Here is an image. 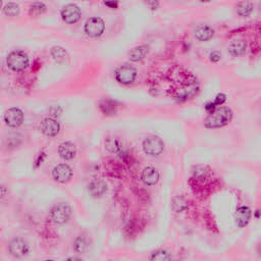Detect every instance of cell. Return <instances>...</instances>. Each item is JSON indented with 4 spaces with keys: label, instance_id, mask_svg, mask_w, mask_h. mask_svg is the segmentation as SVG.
I'll use <instances>...</instances> for the list:
<instances>
[{
    "label": "cell",
    "instance_id": "1",
    "mask_svg": "<svg viewBox=\"0 0 261 261\" xmlns=\"http://www.w3.org/2000/svg\"><path fill=\"white\" fill-rule=\"evenodd\" d=\"M233 111L228 107L221 106L214 109L205 120V127L209 129L223 128L232 121Z\"/></svg>",
    "mask_w": 261,
    "mask_h": 261
},
{
    "label": "cell",
    "instance_id": "2",
    "mask_svg": "<svg viewBox=\"0 0 261 261\" xmlns=\"http://www.w3.org/2000/svg\"><path fill=\"white\" fill-rule=\"evenodd\" d=\"M30 64V59L27 53L22 50H14L10 52L6 58L7 67L17 72L25 70Z\"/></svg>",
    "mask_w": 261,
    "mask_h": 261
},
{
    "label": "cell",
    "instance_id": "3",
    "mask_svg": "<svg viewBox=\"0 0 261 261\" xmlns=\"http://www.w3.org/2000/svg\"><path fill=\"white\" fill-rule=\"evenodd\" d=\"M71 215V208L68 203H58L51 208L50 219L55 225H64L69 222Z\"/></svg>",
    "mask_w": 261,
    "mask_h": 261
},
{
    "label": "cell",
    "instance_id": "4",
    "mask_svg": "<svg viewBox=\"0 0 261 261\" xmlns=\"http://www.w3.org/2000/svg\"><path fill=\"white\" fill-rule=\"evenodd\" d=\"M8 252L15 258H23L30 252V246L26 240L17 237L8 244Z\"/></svg>",
    "mask_w": 261,
    "mask_h": 261
},
{
    "label": "cell",
    "instance_id": "5",
    "mask_svg": "<svg viewBox=\"0 0 261 261\" xmlns=\"http://www.w3.org/2000/svg\"><path fill=\"white\" fill-rule=\"evenodd\" d=\"M163 149L164 143L157 136H149L143 141V150L149 156H157Z\"/></svg>",
    "mask_w": 261,
    "mask_h": 261
},
{
    "label": "cell",
    "instance_id": "6",
    "mask_svg": "<svg viewBox=\"0 0 261 261\" xmlns=\"http://www.w3.org/2000/svg\"><path fill=\"white\" fill-rule=\"evenodd\" d=\"M105 30V23L101 17H93L87 19L84 26L85 33L92 38H97L101 36Z\"/></svg>",
    "mask_w": 261,
    "mask_h": 261
},
{
    "label": "cell",
    "instance_id": "7",
    "mask_svg": "<svg viewBox=\"0 0 261 261\" xmlns=\"http://www.w3.org/2000/svg\"><path fill=\"white\" fill-rule=\"evenodd\" d=\"M136 77H137V70L130 65H123L116 70V80L122 85L132 84Z\"/></svg>",
    "mask_w": 261,
    "mask_h": 261
},
{
    "label": "cell",
    "instance_id": "8",
    "mask_svg": "<svg viewBox=\"0 0 261 261\" xmlns=\"http://www.w3.org/2000/svg\"><path fill=\"white\" fill-rule=\"evenodd\" d=\"M3 121L7 127L17 129L24 122V112L17 107L8 108L4 113Z\"/></svg>",
    "mask_w": 261,
    "mask_h": 261
},
{
    "label": "cell",
    "instance_id": "9",
    "mask_svg": "<svg viewBox=\"0 0 261 261\" xmlns=\"http://www.w3.org/2000/svg\"><path fill=\"white\" fill-rule=\"evenodd\" d=\"M81 16H82V13H81L80 7L74 3H70L66 5L61 9V13H60L61 19L68 25H74L78 23L81 18Z\"/></svg>",
    "mask_w": 261,
    "mask_h": 261
},
{
    "label": "cell",
    "instance_id": "10",
    "mask_svg": "<svg viewBox=\"0 0 261 261\" xmlns=\"http://www.w3.org/2000/svg\"><path fill=\"white\" fill-rule=\"evenodd\" d=\"M72 174H74V173H72L70 166L66 163L57 164L53 169V171H52V176H53V179L60 184H66L70 182L71 180Z\"/></svg>",
    "mask_w": 261,
    "mask_h": 261
},
{
    "label": "cell",
    "instance_id": "11",
    "mask_svg": "<svg viewBox=\"0 0 261 261\" xmlns=\"http://www.w3.org/2000/svg\"><path fill=\"white\" fill-rule=\"evenodd\" d=\"M40 130L45 136H47V137H55L60 131V124L54 119L46 118L41 122Z\"/></svg>",
    "mask_w": 261,
    "mask_h": 261
},
{
    "label": "cell",
    "instance_id": "12",
    "mask_svg": "<svg viewBox=\"0 0 261 261\" xmlns=\"http://www.w3.org/2000/svg\"><path fill=\"white\" fill-rule=\"evenodd\" d=\"M88 190L92 197L100 198L107 192V184L100 179L92 180L88 185Z\"/></svg>",
    "mask_w": 261,
    "mask_h": 261
},
{
    "label": "cell",
    "instance_id": "13",
    "mask_svg": "<svg viewBox=\"0 0 261 261\" xmlns=\"http://www.w3.org/2000/svg\"><path fill=\"white\" fill-rule=\"evenodd\" d=\"M251 216H252V212L249 207L247 206L239 207L235 214V221H236L237 226L239 227H245L249 224L250 219H251Z\"/></svg>",
    "mask_w": 261,
    "mask_h": 261
},
{
    "label": "cell",
    "instance_id": "14",
    "mask_svg": "<svg viewBox=\"0 0 261 261\" xmlns=\"http://www.w3.org/2000/svg\"><path fill=\"white\" fill-rule=\"evenodd\" d=\"M58 154L62 159L71 160L76 157L77 148L71 142H64L58 146Z\"/></svg>",
    "mask_w": 261,
    "mask_h": 261
},
{
    "label": "cell",
    "instance_id": "15",
    "mask_svg": "<svg viewBox=\"0 0 261 261\" xmlns=\"http://www.w3.org/2000/svg\"><path fill=\"white\" fill-rule=\"evenodd\" d=\"M214 35V30L206 24L198 25L194 30V36L197 40L205 42V41L210 40Z\"/></svg>",
    "mask_w": 261,
    "mask_h": 261
},
{
    "label": "cell",
    "instance_id": "16",
    "mask_svg": "<svg viewBox=\"0 0 261 261\" xmlns=\"http://www.w3.org/2000/svg\"><path fill=\"white\" fill-rule=\"evenodd\" d=\"M141 179L145 185L154 186L159 181V173L157 170L152 168V166H147V168L143 170Z\"/></svg>",
    "mask_w": 261,
    "mask_h": 261
},
{
    "label": "cell",
    "instance_id": "17",
    "mask_svg": "<svg viewBox=\"0 0 261 261\" xmlns=\"http://www.w3.org/2000/svg\"><path fill=\"white\" fill-rule=\"evenodd\" d=\"M246 42L244 40H234L233 42L228 45V52L231 55L238 57L243 55L246 52Z\"/></svg>",
    "mask_w": 261,
    "mask_h": 261
},
{
    "label": "cell",
    "instance_id": "18",
    "mask_svg": "<svg viewBox=\"0 0 261 261\" xmlns=\"http://www.w3.org/2000/svg\"><path fill=\"white\" fill-rule=\"evenodd\" d=\"M147 52H148V47L146 46V45H140V46H137V47H135L131 50L130 52V59L132 61H140L142 60L146 54H147Z\"/></svg>",
    "mask_w": 261,
    "mask_h": 261
},
{
    "label": "cell",
    "instance_id": "19",
    "mask_svg": "<svg viewBox=\"0 0 261 261\" xmlns=\"http://www.w3.org/2000/svg\"><path fill=\"white\" fill-rule=\"evenodd\" d=\"M51 55L53 57V59L57 62V64H64L69 58V55L67 53V51L65 48H62L60 46H54L51 49Z\"/></svg>",
    "mask_w": 261,
    "mask_h": 261
},
{
    "label": "cell",
    "instance_id": "20",
    "mask_svg": "<svg viewBox=\"0 0 261 261\" xmlns=\"http://www.w3.org/2000/svg\"><path fill=\"white\" fill-rule=\"evenodd\" d=\"M74 250L78 253H85L89 248L88 239L85 236H79L74 242Z\"/></svg>",
    "mask_w": 261,
    "mask_h": 261
},
{
    "label": "cell",
    "instance_id": "21",
    "mask_svg": "<svg viewBox=\"0 0 261 261\" xmlns=\"http://www.w3.org/2000/svg\"><path fill=\"white\" fill-rule=\"evenodd\" d=\"M254 4L252 2H240L236 6V12L240 17H246L251 15Z\"/></svg>",
    "mask_w": 261,
    "mask_h": 261
},
{
    "label": "cell",
    "instance_id": "22",
    "mask_svg": "<svg viewBox=\"0 0 261 261\" xmlns=\"http://www.w3.org/2000/svg\"><path fill=\"white\" fill-rule=\"evenodd\" d=\"M122 144L118 138H108L105 142V149L110 153H118L121 151Z\"/></svg>",
    "mask_w": 261,
    "mask_h": 261
},
{
    "label": "cell",
    "instance_id": "23",
    "mask_svg": "<svg viewBox=\"0 0 261 261\" xmlns=\"http://www.w3.org/2000/svg\"><path fill=\"white\" fill-rule=\"evenodd\" d=\"M46 10H47V6L43 2H35L30 5L29 15L31 17H38L40 15L44 14Z\"/></svg>",
    "mask_w": 261,
    "mask_h": 261
},
{
    "label": "cell",
    "instance_id": "24",
    "mask_svg": "<svg viewBox=\"0 0 261 261\" xmlns=\"http://www.w3.org/2000/svg\"><path fill=\"white\" fill-rule=\"evenodd\" d=\"M150 261H172V256L168 251L159 249L151 254Z\"/></svg>",
    "mask_w": 261,
    "mask_h": 261
},
{
    "label": "cell",
    "instance_id": "25",
    "mask_svg": "<svg viewBox=\"0 0 261 261\" xmlns=\"http://www.w3.org/2000/svg\"><path fill=\"white\" fill-rule=\"evenodd\" d=\"M19 5L15 2H8L3 6V13L7 17H17L19 15Z\"/></svg>",
    "mask_w": 261,
    "mask_h": 261
},
{
    "label": "cell",
    "instance_id": "26",
    "mask_svg": "<svg viewBox=\"0 0 261 261\" xmlns=\"http://www.w3.org/2000/svg\"><path fill=\"white\" fill-rule=\"evenodd\" d=\"M173 207L176 212H182L183 210H185L187 208V201L185 198L182 196L174 197L173 200Z\"/></svg>",
    "mask_w": 261,
    "mask_h": 261
},
{
    "label": "cell",
    "instance_id": "27",
    "mask_svg": "<svg viewBox=\"0 0 261 261\" xmlns=\"http://www.w3.org/2000/svg\"><path fill=\"white\" fill-rule=\"evenodd\" d=\"M7 194H8L7 188L4 185L0 184V199H3V198L7 196Z\"/></svg>",
    "mask_w": 261,
    "mask_h": 261
},
{
    "label": "cell",
    "instance_id": "28",
    "mask_svg": "<svg viewBox=\"0 0 261 261\" xmlns=\"http://www.w3.org/2000/svg\"><path fill=\"white\" fill-rule=\"evenodd\" d=\"M226 100V95H224V94H219V95H217L216 99H215V104H217V105H219V104H223Z\"/></svg>",
    "mask_w": 261,
    "mask_h": 261
},
{
    "label": "cell",
    "instance_id": "29",
    "mask_svg": "<svg viewBox=\"0 0 261 261\" xmlns=\"http://www.w3.org/2000/svg\"><path fill=\"white\" fill-rule=\"evenodd\" d=\"M219 59H221V54L218 53V52H212V53L210 54V60L213 61V62H217Z\"/></svg>",
    "mask_w": 261,
    "mask_h": 261
},
{
    "label": "cell",
    "instance_id": "30",
    "mask_svg": "<svg viewBox=\"0 0 261 261\" xmlns=\"http://www.w3.org/2000/svg\"><path fill=\"white\" fill-rule=\"evenodd\" d=\"M65 261H82L79 257H70L68 259H66Z\"/></svg>",
    "mask_w": 261,
    "mask_h": 261
},
{
    "label": "cell",
    "instance_id": "31",
    "mask_svg": "<svg viewBox=\"0 0 261 261\" xmlns=\"http://www.w3.org/2000/svg\"><path fill=\"white\" fill-rule=\"evenodd\" d=\"M105 4H106V5H109V6L111 5V6H114V7H116V6L118 5L117 2H116V3H114V2H111V3H110V2H105Z\"/></svg>",
    "mask_w": 261,
    "mask_h": 261
},
{
    "label": "cell",
    "instance_id": "32",
    "mask_svg": "<svg viewBox=\"0 0 261 261\" xmlns=\"http://www.w3.org/2000/svg\"><path fill=\"white\" fill-rule=\"evenodd\" d=\"M1 7H2V2L0 1V9H1Z\"/></svg>",
    "mask_w": 261,
    "mask_h": 261
},
{
    "label": "cell",
    "instance_id": "33",
    "mask_svg": "<svg viewBox=\"0 0 261 261\" xmlns=\"http://www.w3.org/2000/svg\"><path fill=\"white\" fill-rule=\"evenodd\" d=\"M45 261H54V260H45Z\"/></svg>",
    "mask_w": 261,
    "mask_h": 261
}]
</instances>
